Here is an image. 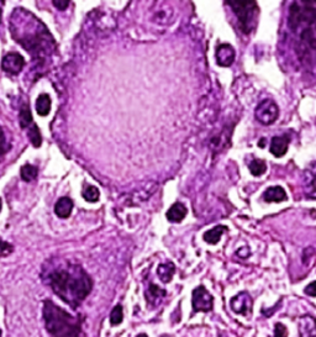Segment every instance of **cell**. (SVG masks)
Returning a JSON list of instances; mask_svg holds the SVG:
<instances>
[{
  "label": "cell",
  "instance_id": "6da1fadb",
  "mask_svg": "<svg viewBox=\"0 0 316 337\" xmlns=\"http://www.w3.org/2000/svg\"><path fill=\"white\" fill-rule=\"evenodd\" d=\"M51 289L61 299L77 309L78 305L89 295L93 288V280L79 264H60L51 271L44 272Z\"/></svg>",
  "mask_w": 316,
  "mask_h": 337
},
{
  "label": "cell",
  "instance_id": "7a4b0ae2",
  "mask_svg": "<svg viewBox=\"0 0 316 337\" xmlns=\"http://www.w3.org/2000/svg\"><path fill=\"white\" fill-rule=\"evenodd\" d=\"M44 320L52 337H85L83 331V319L73 316L53 301H44Z\"/></svg>",
  "mask_w": 316,
  "mask_h": 337
},
{
  "label": "cell",
  "instance_id": "3957f363",
  "mask_svg": "<svg viewBox=\"0 0 316 337\" xmlns=\"http://www.w3.org/2000/svg\"><path fill=\"white\" fill-rule=\"evenodd\" d=\"M231 7L235 14L238 18L241 24V29L245 34H250L253 29V24H256L257 16H258V7L256 2H238V0H232V2H226Z\"/></svg>",
  "mask_w": 316,
  "mask_h": 337
},
{
  "label": "cell",
  "instance_id": "277c9868",
  "mask_svg": "<svg viewBox=\"0 0 316 337\" xmlns=\"http://www.w3.org/2000/svg\"><path fill=\"white\" fill-rule=\"evenodd\" d=\"M254 115L256 119L261 122L262 125H272L275 120L279 116V109L278 105L270 99H266V100L261 101L257 105L256 110H254Z\"/></svg>",
  "mask_w": 316,
  "mask_h": 337
},
{
  "label": "cell",
  "instance_id": "5b68a950",
  "mask_svg": "<svg viewBox=\"0 0 316 337\" xmlns=\"http://www.w3.org/2000/svg\"><path fill=\"white\" fill-rule=\"evenodd\" d=\"M192 305L194 312L204 311L208 312L213 310L214 299L213 295L208 291L204 285H199L193 290L192 294Z\"/></svg>",
  "mask_w": 316,
  "mask_h": 337
},
{
  "label": "cell",
  "instance_id": "8992f818",
  "mask_svg": "<svg viewBox=\"0 0 316 337\" xmlns=\"http://www.w3.org/2000/svg\"><path fill=\"white\" fill-rule=\"evenodd\" d=\"M252 298L250 294L243 291V293H238L234 298L230 300V305H231L232 311L236 312L238 315H243L247 316L251 311H252Z\"/></svg>",
  "mask_w": 316,
  "mask_h": 337
},
{
  "label": "cell",
  "instance_id": "52a82bcc",
  "mask_svg": "<svg viewBox=\"0 0 316 337\" xmlns=\"http://www.w3.org/2000/svg\"><path fill=\"white\" fill-rule=\"evenodd\" d=\"M24 66H25V60H24V57L20 53L10 52L3 58L2 68L7 73L13 74V76H16V74L20 73L23 71Z\"/></svg>",
  "mask_w": 316,
  "mask_h": 337
},
{
  "label": "cell",
  "instance_id": "ba28073f",
  "mask_svg": "<svg viewBox=\"0 0 316 337\" xmlns=\"http://www.w3.org/2000/svg\"><path fill=\"white\" fill-rule=\"evenodd\" d=\"M216 62L220 67H230L235 61V50L230 44H221L216 47Z\"/></svg>",
  "mask_w": 316,
  "mask_h": 337
},
{
  "label": "cell",
  "instance_id": "9c48e42d",
  "mask_svg": "<svg viewBox=\"0 0 316 337\" xmlns=\"http://www.w3.org/2000/svg\"><path fill=\"white\" fill-rule=\"evenodd\" d=\"M304 192L307 198L316 200V162L304 172Z\"/></svg>",
  "mask_w": 316,
  "mask_h": 337
},
{
  "label": "cell",
  "instance_id": "30bf717a",
  "mask_svg": "<svg viewBox=\"0 0 316 337\" xmlns=\"http://www.w3.org/2000/svg\"><path fill=\"white\" fill-rule=\"evenodd\" d=\"M299 332L300 337H316V321L310 315H305L299 319Z\"/></svg>",
  "mask_w": 316,
  "mask_h": 337
},
{
  "label": "cell",
  "instance_id": "8fae6325",
  "mask_svg": "<svg viewBox=\"0 0 316 337\" xmlns=\"http://www.w3.org/2000/svg\"><path fill=\"white\" fill-rule=\"evenodd\" d=\"M289 147V140L285 136H274L270 142V153L274 157H282L284 156L288 151Z\"/></svg>",
  "mask_w": 316,
  "mask_h": 337
},
{
  "label": "cell",
  "instance_id": "7c38bea8",
  "mask_svg": "<svg viewBox=\"0 0 316 337\" xmlns=\"http://www.w3.org/2000/svg\"><path fill=\"white\" fill-rule=\"evenodd\" d=\"M72 210H73V202L69 198L63 197L58 199V202L55 205V213L58 218L67 219L71 216Z\"/></svg>",
  "mask_w": 316,
  "mask_h": 337
},
{
  "label": "cell",
  "instance_id": "4fadbf2b",
  "mask_svg": "<svg viewBox=\"0 0 316 337\" xmlns=\"http://www.w3.org/2000/svg\"><path fill=\"white\" fill-rule=\"evenodd\" d=\"M263 199L266 200L267 203H280V202H285L286 200V193L282 187L275 186V187H270V188L267 189L266 192L263 193Z\"/></svg>",
  "mask_w": 316,
  "mask_h": 337
},
{
  "label": "cell",
  "instance_id": "5bb4252c",
  "mask_svg": "<svg viewBox=\"0 0 316 337\" xmlns=\"http://www.w3.org/2000/svg\"><path fill=\"white\" fill-rule=\"evenodd\" d=\"M187 213H188L187 208L182 203H176L170 208L166 216H167V220L171 223H181L187 216Z\"/></svg>",
  "mask_w": 316,
  "mask_h": 337
},
{
  "label": "cell",
  "instance_id": "9a60e30c",
  "mask_svg": "<svg viewBox=\"0 0 316 337\" xmlns=\"http://www.w3.org/2000/svg\"><path fill=\"white\" fill-rule=\"evenodd\" d=\"M227 230L226 226H222V225H218V226H215L214 229L209 230V231H206L204 234V236H203V239H204L205 242L210 243V245H216V243L219 242L221 239L222 234H224L225 231Z\"/></svg>",
  "mask_w": 316,
  "mask_h": 337
},
{
  "label": "cell",
  "instance_id": "2e32d148",
  "mask_svg": "<svg viewBox=\"0 0 316 337\" xmlns=\"http://www.w3.org/2000/svg\"><path fill=\"white\" fill-rule=\"evenodd\" d=\"M174 272H176V267H174V264L171 263V262L160 264L157 268L158 277H160V279L162 280L163 283H170L171 280H172Z\"/></svg>",
  "mask_w": 316,
  "mask_h": 337
},
{
  "label": "cell",
  "instance_id": "e0dca14e",
  "mask_svg": "<svg viewBox=\"0 0 316 337\" xmlns=\"http://www.w3.org/2000/svg\"><path fill=\"white\" fill-rule=\"evenodd\" d=\"M165 295H166L165 289H161L156 284H149V287L146 291V299L149 305L157 304V301L160 300V299H162Z\"/></svg>",
  "mask_w": 316,
  "mask_h": 337
},
{
  "label": "cell",
  "instance_id": "ac0fdd59",
  "mask_svg": "<svg viewBox=\"0 0 316 337\" xmlns=\"http://www.w3.org/2000/svg\"><path fill=\"white\" fill-rule=\"evenodd\" d=\"M51 110V98L47 94L39 95L36 100V111L40 116H47Z\"/></svg>",
  "mask_w": 316,
  "mask_h": 337
},
{
  "label": "cell",
  "instance_id": "d6986e66",
  "mask_svg": "<svg viewBox=\"0 0 316 337\" xmlns=\"http://www.w3.org/2000/svg\"><path fill=\"white\" fill-rule=\"evenodd\" d=\"M251 175L254 177H259L264 175L267 171V164L263 159H253L248 165Z\"/></svg>",
  "mask_w": 316,
  "mask_h": 337
},
{
  "label": "cell",
  "instance_id": "ffe728a7",
  "mask_svg": "<svg viewBox=\"0 0 316 337\" xmlns=\"http://www.w3.org/2000/svg\"><path fill=\"white\" fill-rule=\"evenodd\" d=\"M21 178L25 182H30L37 177V168L32 164H25L21 167Z\"/></svg>",
  "mask_w": 316,
  "mask_h": 337
},
{
  "label": "cell",
  "instance_id": "44dd1931",
  "mask_svg": "<svg viewBox=\"0 0 316 337\" xmlns=\"http://www.w3.org/2000/svg\"><path fill=\"white\" fill-rule=\"evenodd\" d=\"M99 197H100V193H99V189L94 186H89L83 191V198H84L87 202L90 203H95L99 200Z\"/></svg>",
  "mask_w": 316,
  "mask_h": 337
},
{
  "label": "cell",
  "instance_id": "7402d4cb",
  "mask_svg": "<svg viewBox=\"0 0 316 337\" xmlns=\"http://www.w3.org/2000/svg\"><path fill=\"white\" fill-rule=\"evenodd\" d=\"M122 320H124V310H122L121 305H116L111 310L110 323L112 326H117L122 322Z\"/></svg>",
  "mask_w": 316,
  "mask_h": 337
},
{
  "label": "cell",
  "instance_id": "603a6c76",
  "mask_svg": "<svg viewBox=\"0 0 316 337\" xmlns=\"http://www.w3.org/2000/svg\"><path fill=\"white\" fill-rule=\"evenodd\" d=\"M19 120H20V126L23 128H26L32 124V121H34V120H32L31 110H30V108H29V106H25L24 109H21Z\"/></svg>",
  "mask_w": 316,
  "mask_h": 337
},
{
  "label": "cell",
  "instance_id": "cb8c5ba5",
  "mask_svg": "<svg viewBox=\"0 0 316 337\" xmlns=\"http://www.w3.org/2000/svg\"><path fill=\"white\" fill-rule=\"evenodd\" d=\"M29 137H30L31 143L34 144L35 147H40L42 143V138H41V133H40L39 127L36 125H32V128L29 131Z\"/></svg>",
  "mask_w": 316,
  "mask_h": 337
},
{
  "label": "cell",
  "instance_id": "d4e9b609",
  "mask_svg": "<svg viewBox=\"0 0 316 337\" xmlns=\"http://www.w3.org/2000/svg\"><path fill=\"white\" fill-rule=\"evenodd\" d=\"M13 251H14L13 245H10L9 242H5V241L0 240V257H8Z\"/></svg>",
  "mask_w": 316,
  "mask_h": 337
},
{
  "label": "cell",
  "instance_id": "484cf974",
  "mask_svg": "<svg viewBox=\"0 0 316 337\" xmlns=\"http://www.w3.org/2000/svg\"><path fill=\"white\" fill-rule=\"evenodd\" d=\"M288 336V328L285 327L284 323L277 322L274 326V335L272 337H286Z\"/></svg>",
  "mask_w": 316,
  "mask_h": 337
},
{
  "label": "cell",
  "instance_id": "4316f807",
  "mask_svg": "<svg viewBox=\"0 0 316 337\" xmlns=\"http://www.w3.org/2000/svg\"><path fill=\"white\" fill-rule=\"evenodd\" d=\"M10 148V144L7 142V138H5L4 131L3 128L0 127V157L4 156L5 153L8 152V149Z\"/></svg>",
  "mask_w": 316,
  "mask_h": 337
},
{
  "label": "cell",
  "instance_id": "83f0119b",
  "mask_svg": "<svg viewBox=\"0 0 316 337\" xmlns=\"http://www.w3.org/2000/svg\"><path fill=\"white\" fill-rule=\"evenodd\" d=\"M305 294L310 296H316V280L315 282H311L310 284L306 285V288L304 289Z\"/></svg>",
  "mask_w": 316,
  "mask_h": 337
},
{
  "label": "cell",
  "instance_id": "f1b7e54d",
  "mask_svg": "<svg viewBox=\"0 0 316 337\" xmlns=\"http://www.w3.org/2000/svg\"><path fill=\"white\" fill-rule=\"evenodd\" d=\"M52 3L58 10H66L69 5L68 0H60V2H58V0H53Z\"/></svg>",
  "mask_w": 316,
  "mask_h": 337
},
{
  "label": "cell",
  "instance_id": "f546056e",
  "mask_svg": "<svg viewBox=\"0 0 316 337\" xmlns=\"http://www.w3.org/2000/svg\"><path fill=\"white\" fill-rule=\"evenodd\" d=\"M264 141H266V140H264V138H263V140H261V142L258 143V146L259 147H264V143H266V142H264Z\"/></svg>",
  "mask_w": 316,
  "mask_h": 337
},
{
  "label": "cell",
  "instance_id": "4dcf8cb0",
  "mask_svg": "<svg viewBox=\"0 0 316 337\" xmlns=\"http://www.w3.org/2000/svg\"><path fill=\"white\" fill-rule=\"evenodd\" d=\"M136 337H148V336H147L146 333H138V335L136 336Z\"/></svg>",
  "mask_w": 316,
  "mask_h": 337
},
{
  "label": "cell",
  "instance_id": "1f68e13d",
  "mask_svg": "<svg viewBox=\"0 0 316 337\" xmlns=\"http://www.w3.org/2000/svg\"><path fill=\"white\" fill-rule=\"evenodd\" d=\"M0 213H2V199H0Z\"/></svg>",
  "mask_w": 316,
  "mask_h": 337
},
{
  "label": "cell",
  "instance_id": "d6a6232c",
  "mask_svg": "<svg viewBox=\"0 0 316 337\" xmlns=\"http://www.w3.org/2000/svg\"><path fill=\"white\" fill-rule=\"evenodd\" d=\"M0 337H2V330H0Z\"/></svg>",
  "mask_w": 316,
  "mask_h": 337
}]
</instances>
